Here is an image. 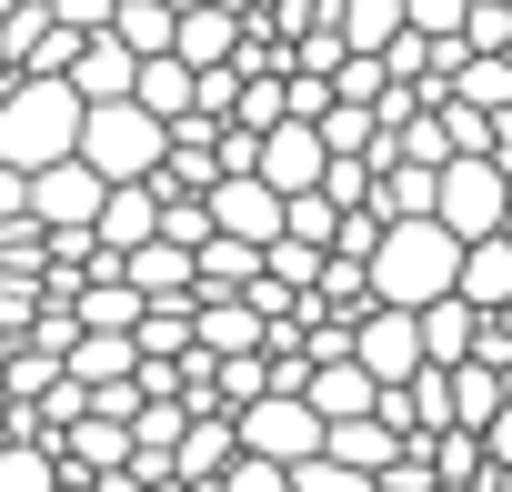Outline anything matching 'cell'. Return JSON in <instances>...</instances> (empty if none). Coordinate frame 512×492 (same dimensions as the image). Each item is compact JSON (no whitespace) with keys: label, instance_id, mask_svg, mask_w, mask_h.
I'll use <instances>...</instances> for the list:
<instances>
[{"label":"cell","instance_id":"cell-1","mask_svg":"<svg viewBox=\"0 0 512 492\" xmlns=\"http://www.w3.org/2000/svg\"><path fill=\"white\" fill-rule=\"evenodd\" d=\"M442 292H462V231L442 221V211H402V221H382V241H372V302H442Z\"/></svg>","mask_w":512,"mask_h":492},{"label":"cell","instance_id":"cell-2","mask_svg":"<svg viewBox=\"0 0 512 492\" xmlns=\"http://www.w3.org/2000/svg\"><path fill=\"white\" fill-rule=\"evenodd\" d=\"M81 121H91V91L71 71H21V91L0 101V161L41 171V161L81 151Z\"/></svg>","mask_w":512,"mask_h":492},{"label":"cell","instance_id":"cell-3","mask_svg":"<svg viewBox=\"0 0 512 492\" xmlns=\"http://www.w3.org/2000/svg\"><path fill=\"white\" fill-rule=\"evenodd\" d=\"M81 151H91L111 181H151V171L171 161V121H161L141 91H121V101H91V121H81Z\"/></svg>","mask_w":512,"mask_h":492},{"label":"cell","instance_id":"cell-4","mask_svg":"<svg viewBox=\"0 0 512 492\" xmlns=\"http://www.w3.org/2000/svg\"><path fill=\"white\" fill-rule=\"evenodd\" d=\"M241 452L312 462V452H332V412L312 392H262V402H241Z\"/></svg>","mask_w":512,"mask_h":492},{"label":"cell","instance_id":"cell-5","mask_svg":"<svg viewBox=\"0 0 512 492\" xmlns=\"http://www.w3.org/2000/svg\"><path fill=\"white\" fill-rule=\"evenodd\" d=\"M442 221H452L462 241L512 231V171H502L492 151H452V161H442Z\"/></svg>","mask_w":512,"mask_h":492},{"label":"cell","instance_id":"cell-6","mask_svg":"<svg viewBox=\"0 0 512 492\" xmlns=\"http://www.w3.org/2000/svg\"><path fill=\"white\" fill-rule=\"evenodd\" d=\"M352 352L372 362V382H382V392H402V382L432 362V342H422V312H412V302H372V312L352 322Z\"/></svg>","mask_w":512,"mask_h":492},{"label":"cell","instance_id":"cell-7","mask_svg":"<svg viewBox=\"0 0 512 492\" xmlns=\"http://www.w3.org/2000/svg\"><path fill=\"white\" fill-rule=\"evenodd\" d=\"M101 201H111V171H101L91 151H61V161H41V171H31V211H41L51 231H71V221H91V231H101Z\"/></svg>","mask_w":512,"mask_h":492},{"label":"cell","instance_id":"cell-8","mask_svg":"<svg viewBox=\"0 0 512 492\" xmlns=\"http://www.w3.org/2000/svg\"><path fill=\"white\" fill-rule=\"evenodd\" d=\"M211 221H221V231H241V241H282L292 191H282V181H262V171H221V181H211Z\"/></svg>","mask_w":512,"mask_h":492},{"label":"cell","instance_id":"cell-9","mask_svg":"<svg viewBox=\"0 0 512 492\" xmlns=\"http://www.w3.org/2000/svg\"><path fill=\"white\" fill-rule=\"evenodd\" d=\"M322 171H332V141H322V121L282 111V121L262 131V181H282V191H312Z\"/></svg>","mask_w":512,"mask_h":492},{"label":"cell","instance_id":"cell-10","mask_svg":"<svg viewBox=\"0 0 512 492\" xmlns=\"http://www.w3.org/2000/svg\"><path fill=\"white\" fill-rule=\"evenodd\" d=\"M272 342V312L251 302V292H201V352H262Z\"/></svg>","mask_w":512,"mask_h":492},{"label":"cell","instance_id":"cell-11","mask_svg":"<svg viewBox=\"0 0 512 492\" xmlns=\"http://www.w3.org/2000/svg\"><path fill=\"white\" fill-rule=\"evenodd\" d=\"M121 462H131V422L91 402V412L61 432V472H91V482H101V472H121Z\"/></svg>","mask_w":512,"mask_h":492},{"label":"cell","instance_id":"cell-12","mask_svg":"<svg viewBox=\"0 0 512 492\" xmlns=\"http://www.w3.org/2000/svg\"><path fill=\"white\" fill-rule=\"evenodd\" d=\"M131 282H141L151 302H191V292H201V252H191V241H171V231H151L141 252H131Z\"/></svg>","mask_w":512,"mask_h":492},{"label":"cell","instance_id":"cell-13","mask_svg":"<svg viewBox=\"0 0 512 492\" xmlns=\"http://www.w3.org/2000/svg\"><path fill=\"white\" fill-rule=\"evenodd\" d=\"M171 462H181L191 482H221V472L241 462V412H221V402H211V412H191V432H181V452H171Z\"/></svg>","mask_w":512,"mask_h":492},{"label":"cell","instance_id":"cell-14","mask_svg":"<svg viewBox=\"0 0 512 492\" xmlns=\"http://www.w3.org/2000/svg\"><path fill=\"white\" fill-rule=\"evenodd\" d=\"M151 231H161V181H111V201H101V241L131 262Z\"/></svg>","mask_w":512,"mask_h":492},{"label":"cell","instance_id":"cell-15","mask_svg":"<svg viewBox=\"0 0 512 492\" xmlns=\"http://www.w3.org/2000/svg\"><path fill=\"white\" fill-rule=\"evenodd\" d=\"M482 322H492V312H482L472 292L422 302V342H432V362H472V352H482Z\"/></svg>","mask_w":512,"mask_h":492},{"label":"cell","instance_id":"cell-16","mask_svg":"<svg viewBox=\"0 0 512 492\" xmlns=\"http://www.w3.org/2000/svg\"><path fill=\"white\" fill-rule=\"evenodd\" d=\"M71 81H81L91 101H121V91L141 81V51H131L121 31H91V41H81V61H71Z\"/></svg>","mask_w":512,"mask_h":492},{"label":"cell","instance_id":"cell-17","mask_svg":"<svg viewBox=\"0 0 512 492\" xmlns=\"http://www.w3.org/2000/svg\"><path fill=\"white\" fill-rule=\"evenodd\" d=\"M131 91H141L161 121H191V111H201V61H181V51H151Z\"/></svg>","mask_w":512,"mask_h":492},{"label":"cell","instance_id":"cell-18","mask_svg":"<svg viewBox=\"0 0 512 492\" xmlns=\"http://www.w3.org/2000/svg\"><path fill=\"white\" fill-rule=\"evenodd\" d=\"M312 402H322L332 422H352V412H382V382H372L362 352H342V362H312Z\"/></svg>","mask_w":512,"mask_h":492},{"label":"cell","instance_id":"cell-19","mask_svg":"<svg viewBox=\"0 0 512 492\" xmlns=\"http://www.w3.org/2000/svg\"><path fill=\"white\" fill-rule=\"evenodd\" d=\"M402 442H412V432H402L392 412H352V422H332V452H342V462H362L372 482H382V462H402Z\"/></svg>","mask_w":512,"mask_h":492},{"label":"cell","instance_id":"cell-20","mask_svg":"<svg viewBox=\"0 0 512 492\" xmlns=\"http://www.w3.org/2000/svg\"><path fill=\"white\" fill-rule=\"evenodd\" d=\"M462 292H472L482 312H502V302H512V231H482V241H462Z\"/></svg>","mask_w":512,"mask_h":492},{"label":"cell","instance_id":"cell-21","mask_svg":"<svg viewBox=\"0 0 512 492\" xmlns=\"http://www.w3.org/2000/svg\"><path fill=\"white\" fill-rule=\"evenodd\" d=\"M71 372H81L91 392H101V382H131V372H141V332H91V322H81V342H71Z\"/></svg>","mask_w":512,"mask_h":492},{"label":"cell","instance_id":"cell-22","mask_svg":"<svg viewBox=\"0 0 512 492\" xmlns=\"http://www.w3.org/2000/svg\"><path fill=\"white\" fill-rule=\"evenodd\" d=\"M442 91H462V101L502 111V101H512V51H462V61L442 71Z\"/></svg>","mask_w":512,"mask_h":492},{"label":"cell","instance_id":"cell-23","mask_svg":"<svg viewBox=\"0 0 512 492\" xmlns=\"http://www.w3.org/2000/svg\"><path fill=\"white\" fill-rule=\"evenodd\" d=\"M412 31V0H342V41L352 51H392Z\"/></svg>","mask_w":512,"mask_h":492},{"label":"cell","instance_id":"cell-24","mask_svg":"<svg viewBox=\"0 0 512 492\" xmlns=\"http://www.w3.org/2000/svg\"><path fill=\"white\" fill-rule=\"evenodd\" d=\"M111 31H121L141 61H151V51H181V11H171V0H121V21H111Z\"/></svg>","mask_w":512,"mask_h":492},{"label":"cell","instance_id":"cell-25","mask_svg":"<svg viewBox=\"0 0 512 492\" xmlns=\"http://www.w3.org/2000/svg\"><path fill=\"white\" fill-rule=\"evenodd\" d=\"M292 241H312V252H332V231H342V201L312 181V191H292V221H282Z\"/></svg>","mask_w":512,"mask_h":492},{"label":"cell","instance_id":"cell-26","mask_svg":"<svg viewBox=\"0 0 512 492\" xmlns=\"http://www.w3.org/2000/svg\"><path fill=\"white\" fill-rule=\"evenodd\" d=\"M292 492H382L362 462H342V452H312V462H292Z\"/></svg>","mask_w":512,"mask_h":492},{"label":"cell","instance_id":"cell-27","mask_svg":"<svg viewBox=\"0 0 512 492\" xmlns=\"http://www.w3.org/2000/svg\"><path fill=\"white\" fill-rule=\"evenodd\" d=\"M262 392H272V342H262V352H221V402H231V412L262 402Z\"/></svg>","mask_w":512,"mask_h":492},{"label":"cell","instance_id":"cell-28","mask_svg":"<svg viewBox=\"0 0 512 492\" xmlns=\"http://www.w3.org/2000/svg\"><path fill=\"white\" fill-rule=\"evenodd\" d=\"M322 141H332V151H372V141H382V111H372V101H332V111H322Z\"/></svg>","mask_w":512,"mask_h":492},{"label":"cell","instance_id":"cell-29","mask_svg":"<svg viewBox=\"0 0 512 492\" xmlns=\"http://www.w3.org/2000/svg\"><path fill=\"white\" fill-rule=\"evenodd\" d=\"M211 492H292V462H272V452H241Z\"/></svg>","mask_w":512,"mask_h":492},{"label":"cell","instance_id":"cell-30","mask_svg":"<svg viewBox=\"0 0 512 492\" xmlns=\"http://www.w3.org/2000/svg\"><path fill=\"white\" fill-rule=\"evenodd\" d=\"M462 41H472V51H512V0H472Z\"/></svg>","mask_w":512,"mask_h":492},{"label":"cell","instance_id":"cell-31","mask_svg":"<svg viewBox=\"0 0 512 492\" xmlns=\"http://www.w3.org/2000/svg\"><path fill=\"white\" fill-rule=\"evenodd\" d=\"M462 21H472V0H412V31L432 41H462Z\"/></svg>","mask_w":512,"mask_h":492},{"label":"cell","instance_id":"cell-32","mask_svg":"<svg viewBox=\"0 0 512 492\" xmlns=\"http://www.w3.org/2000/svg\"><path fill=\"white\" fill-rule=\"evenodd\" d=\"M51 11H61L71 31H111V21H121V0H51Z\"/></svg>","mask_w":512,"mask_h":492},{"label":"cell","instance_id":"cell-33","mask_svg":"<svg viewBox=\"0 0 512 492\" xmlns=\"http://www.w3.org/2000/svg\"><path fill=\"white\" fill-rule=\"evenodd\" d=\"M21 211H31V171H21V161H0V221H21Z\"/></svg>","mask_w":512,"mask_h":492},{"label":"cell","instance_id":"cell-34","mask_svg":"<svg viewBox=\"0 0 512 492\" xmlns=\"http://www.w3.org/2000/svg\"><path fill=\"white\" fill-rule=\"evenodd\" d=\"M482 442H492V462H512V402H502V412L482 422Z\"/></svg>","mask_w":512,"mask_h":492},{"label":"cell","instance_id":"cell-35","mask_svg":"<svg viewBox=\"0 0 512 492\" xmlns=\"http://www.w3.org/2000/svg\"><path fill=\"white\" fill-rule=\"evenodd\" d=\"M492 161H502V171H512V101H502V111H492Z\"/></svg>","mask_w":512,"mask_h":492},{"label":"cell","instance_id":"cell-36","mask_svg":"<svg viewBox=\"0 0 512 492\" xmlns=\"http://www.w3.org/2000/svg\"><path fill=\"white\" fill-rule=\"evenodd\" d=\"M432 492H482V482H452V472H442V482H432Z\"/></svg>","mask_w":512,"mask_h":492},{"label":"cell","instance_id":"cell-37","mask_svg":"<svg viewBox=\"0 0 512 492\" xmlns=\"http://www.w3.org/2000/svg\"><path fill=\"white\" fill-rule=\"evenodd\" d=\"M171 11H201V0H171Z\"/></svg>","mask_w":512,"mask_h":492}]
</instances>
